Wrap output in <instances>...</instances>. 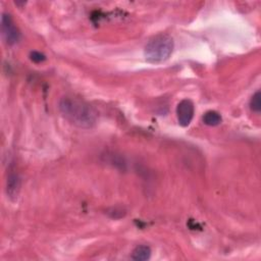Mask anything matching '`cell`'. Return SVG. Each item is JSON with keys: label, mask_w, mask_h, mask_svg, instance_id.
<instances>
[{"label": "cell", "mask_w": 261, "mask_h": 261, "mask_svg": "<svg viewBox=\"0 0 261 261\" xmlns=\"http://www.w3.org/2000/svg\"><path fill=\"white\" fill-rule=\"evenodd\" d=\"M30 58L33 62L40 63V62H43L46 59V56L43 53L39 52V51H32L30 53Z\"/></svg>", "instance_id": "9c48e42d"}, {"label": "cell", "mask_w": 261, "mask_h": 261, "mask_svg": "<svg viewBox=\"0 0 261 261\" xmlns=\"http://www.w3.org/2000/svg\"><path fill=\"white\" fill-rule=\"evenodd\" d=\"M202 120L203 122L206 124V125H209V126H216L218 124L221 123L222 121V118H221V115L214 111V110H210V111H207L203 117H202Z\"/></svg>", "instance_id": "52a82bcc"}, {"label": "cell", "mask_w": 261, "mask_h": 261, "mask_svg": "<svg viewBox=\"0 0 261 261\" xmlns=\"http://www.w3.org/2000/svg\"><path fill=\"white\" fill-rule=\"evenodd\" d=\"M260 98H261V94H260V91H257L251 98L250 100V108L252 111L256 112V113H259L260 110H261V101H260Z\"/></svg>", "instance_id": "ba28073f"}, {"label": "cell", "mask_w": 261, "mask_h": 261, "mask_svg": "<svg viewBox=\"0 0 261 261\" xmlns=\"http://www.w3.org/2000/svg\"><path fill=\"white\" fill-rule=\"evenodd\" d=\"M1 33L3 39L8 45L17 43L20 38V33L17 27L14 24L11 16L5 12H3L1 16Z\"/></svg>", "instance_id": "3957f363"}, {"label": "cell", "mask_w": 261, "mask_h": 261, "mask_svg": "<svg viewBox=\"0 0 261 261\" xmlns=\"http://www.w3.org/2000/svg\"><path fill=\"white\" fill-rule=\"evenodd\" d=\"M195 107L190 99L181 100L176 106V117L179 125L188 126L194 117Z\"/></svg>", "instance_id": "277c9868"}, {"label": "cell", "mask_w": 261, "mask_h": 261, "mask_svg": "<svg viewBox=\"0 0 261 261\" xmlns=\"http://www.w3.org/2000/svg\"><path fill=\"white\" fill-rule=\"evenodd\" d=\"M151 248L147 245H139L132 252V259L136 261H146L151 257Z\"/></svg>", "instance_id": "8992f818"}, {"label": "cell", "mask_w": 261, "mask_h": 261, "mask_svg": "<svg viewBox=\"0 0 261 261\" xmlns=\"http://www.w3.org/2000/svg\"><path fill=\"white\" fill-rule=\"evenodd\" d=\"M173 47V39L169 35L159 34L148 41L144 49V55L147 61L160 63L170 57Z\"/></svg>", "instance_id": "7a4b0ae2"}, {"label": "cell", "mask_w": 261, "mask_h": 261, "mask_svg": "<svg viewBox=\"0 0 261 261\" xmlns=\"http://www.w3.org/2000/svg\"><path fill=\"white\" fill-rule=\"evenodd\" d=\"M20 177L18 173L14 170H10L6 178V194L7 197L14 201L17 199L20 191Z\"/></svg>", "instance_id": "5b68a950"}, {"label": "cell", "mask_w": 261, "mask_h": 261, "mask_svg": "<svg viewBox=\"0 0 261 261\" xmlns=\"http://www.w3.org/2000/svg\"><path fill=\"white\" fill-rule=\"evenodd\" d=\"M58 110L65 119L81 128H91L97 122V112L94 108L87 102L72 96L60 98Z\"/></svg>", "instance_id": "6da1fadb"}]
</instances>
